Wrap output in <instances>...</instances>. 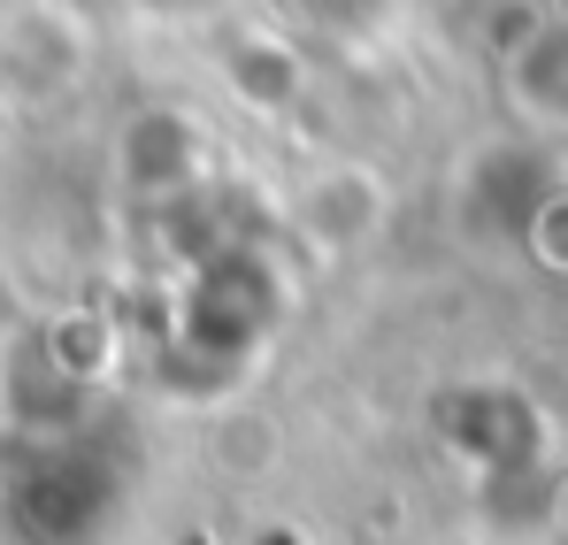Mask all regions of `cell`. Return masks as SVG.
I'll list each match as a JSON object with an SVG mask.
<instances>
[{
    "instance_id": "obj_1",
    "label": "cell",
    "mask_w": 568,
    "mask_h": 545,
    "mask_svg": "<svg viewBox=\"0 0 568 545\" xmlns=\"http://www.w3.org/2000/svg\"><path fill=\"white\" fill-rule=\"evenodd\" d=\"M93 70V23L70 0H8L0 8V108L39 115L85 85Z\"/></svg>"
},
{
    "instance_id": "obj_2",
    "label": "cell",
    "mask_w": 568,
    "mask_h": 545,
    "mask_svg": "<svg viewBox=\"0 0 568 545\" xmlns=\"http://www.w3.org/2000/svg\"><path fill=\"white\" fill-rule=\"evenodd\" d=\"M284 215H292V239L315 262H354L362 246H377L384 223H392V178H384L377 162L338 154V162H323V170L300 178Z\"/></svg>"
},
{
    "instance_id": "obj_3",
    "label": "cell",
    "mask_w": 568,
    "mask_h": 545,
    "mask_svg": "<svg viewBox=\"0 0 568 545\" xmlns=\"http://www.w3.org/2000/svg\"><path fill=\"white\" fill-rule=\"evenodd\" d=\"M499 92L530 131H568V8H538V23L499 54Z\"/></svg>"
},
{
    "instance_id": "obj_4",
    "label": "cell",
    "mask_w": 568,
    "mask_h": 545,
    "mask_svg": "<svg viewBox=\"0 0 568 545\" xmlns=\"http://www.w3.org/2000/svg\"><path fill=\"white\" fill-rule=\"evenodd\" d=\"M215 78L231 85L239 108H254V115H292L300 92H307V62H300V47H292L284 31L239 23V31L215 47Z\"/></svg>"
}]
</instances>
